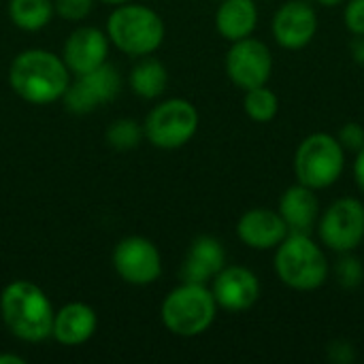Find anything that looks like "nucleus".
Returning a JSON list of instances; mask_svg holds the SVG:
<instances>
[{
    "instance_id": "obj_26",
    "label": "nucleus",
    "mask_w": 364,
    "mask_h": 364,
    "mask_svg": "<svg viewBox=\"0 0 364 364\" xmlns=\"http://www.w3.org/2000/svg\"><path fill=\"white\" fill-rule=\"evenodd\" d=\"M343 23L352 36H364V0H346Z\"/></svg>"
},
{
    "instance_id": "obj_9",
    "label": "nucleus",
    "mask_w": 364,
    "mask_h": 364,
    "mask_svg": "<svg viewBox=\"0 0 364 364\" xmlns=\"http://www.w3.org/2000/svg\"><path fill=\"white\" fill-rule=\"evenodd\" d=\"M224 68L232 85L239 90H252L267 85L273 75V53L271 47L256 38L254 34L230 43L224 60Z\"/></svg>"
},
{
    "instance_id": "obj_23",
    "label": "nucleus",
    "mask_w": 364,
    "mask_h": 364,
    "mask_svg": "<svg viewBox=\"0 0 364 364\" xmlns=\"http://www.w3.org/2000/svg\"><path fill=\"white\" fill-rule=\"evenodd\" d=\"M145 139V130L141 124H136L130 117H122L109 124L107 128V143L115 151H130L139 147V143Z\"/></svg>"
},
{
    "instance_id": "obj_31",
    "label": "nucleus",
    "mask_w": 364,
    "mask_h": 364,
    "mask_svg": "<svg viewBox=\"0 0 364 364\" xmlns=\"http://www.w3.org/2000/svg\"><path fill=\"white\" fill-rule=\"evenodd\" d=\"M0 364H26V358L17 354H0Z\"/></svg>"
},
{
    "instance_id": "obj_10",
    "label": "nucleus",
    "mask_w": 364,
    "mask_h": 364,
    "mask_svg": "<svg viewBox=\"0 0 364 364\" xmlns=\"http://www.w3.org/2000/svg\"><path fill=\"white\" fill-rule=\"evenodd\" d=\"M119 87H122V77L117 68L105 62L85 75H75V81L68 83L62 100L70 113L85 115L96 111L100 105L111 102L119 94Z\"/></svg>"
},
{
    "instance_id": "obj_13",
    "label": "nucleus",
    "mask_w": 364,
    "mask_h": 364,
    "mask_svg": "<svg viewBox=\"0 0 364 364\" xmlns=\"http://www.w3.org/2000/svg\"><path fill=\"white\" fill-rule=\"evenodd\" d=\"M211 292L220 309L228 314H241L258 303L262 286L252 269L241 264H226L211 279Z\"/></svg>"
},
{
    "instance_id": "obj_11",
    "label": "nucleus",
    "mask_w": 364,
    "mask_h": 364,
    "mask_svg": "<svg viewBox=\"0 0 364 364\" xmlns=\"http://www.w3.org/2000/svg\"><path fill=\"white\" fill-rule=\"evenodd\" d=\"M113 269L126 284L149 286L162 275V256L154 241L126 237L113 250Z\"/></svg>"
},
{
    "instance_id": "obj_24",
    "label": "nucleus",
    "mask_w": 364,
    "mask_h": 364,
    "mask_svg": "<svg viewBox=\"0 0 364 364\" xmlns=\"http://www.w3.org/2000/svg\"><path fill=\"white\" fill-rule=\"evenodd\" d=\"M335 277L343 288H358L364 279V267L360 258H356L354 252L339 254V260L335 264Z\"/></svg>"
},
{
    "instance_id": "obj_8",
    "label": "nucleus",
    "mask_w": 364,
    "mask_h": 364,
    "mask_svg": "<svg viewBox=\"0 0 364 364\" xmlns=\"http://www.w3.org/2000/svg\"><path fill=\"white\" fill-rule=\"evenodd\" d=\"M320 243L335 254L356 252L364 241V203L354 196L333 200L318 220Z\"/></svg>"
},
{
    "instance_id": "obj_2",
    "label": "nucleus",
    "mask_w": 364,
    "mask_h": 364,
    "mask_svg": "<svg viewBox=\"0 0 364 364\" xmlns=\"http://www.w3.org/2000/svg\"><path fill=\"white\" fill-rule=\"evenodd\" d=\"M0 316L13 337L41 343L51 337L55 309L36 284L15 279L0 294Z\"/></svg>"
},
{
    "instance_id": "obj_16",
    "label": "nucleus",
    "mask_w": 364,
    "mask_h": 364,
    "mask_svg": "<svg viewBox=\"0 0 364 364\" xmlns=\"http://www.w3.org/2000/svg\"><path fill=\"white\" fill-rule=\"evenodd\" d=\"M277 211L288 230L296 235H314L322 213L318 192L299 181L284 190L277 203Z\"/></svg>"
},
{
    "instance_id": "obj_4",
    "label": "nucleus",
    "mask_w": 364,
    "mask_h": 364,
    "mask_svg": "<svg viewBox=\"0 0 364 364\" xmlns=\"http://www.w3.org/2000/svg\"><path fill=\"white\" fill-rule=\"evenodd\" d=\"M218 309L215 296L207 284L183 282L162 301L160 318L168 333L192 339L213 326Z\"/></svg>"
},
{
    "instance_id": "obj_27",
    "label": "nucleus",
    "mask_w": 364,
    "mask_h": 364,
    "mask_svg": "<svg viewBox=\"0 0 364 364\" xmlns=\"http://www.w3.org/2000/svg\"><path fill=\"white\" fill-rule=\"evenodd\" d=\"M339 143L343 145L346 151H360L364 147V126L358 122H348L341 126V130L337 132Z\"/></svg>"
},
{
    "instance_id": "obj_25",
    "label": "nucleus",
    "mask_w": 364,
    "mask_h": 364,
    "mask_svg": "<svg viewBox=\"0 0 364 364\" xmlns=\"http://www.w3.org/2000/svg\"><path fill=\"white\" fill-rule=\"evenodd\" d=\"M53 6L60 17L68 21H81L92 13L94 0H53Z\"/></svg>"
},
{
    "instance_id": "obj_14",
    "label": "nucleus",
    "mask_w": 364,
    "mask_h": 364,
    "mask_svg": "<svg viewBox=\"0 0 364 364\" xmlns=\"http://www.w3.org/2000/svg\"><path fill=\"white\" fill-rule=\"evenodd\" d=\"M288 235L290 230L279 211L271 207L247 209L237 222L239 241L256 252H273Z\"/></svg>"
},
{
    "instance_id": "obj_20",
    "label": "nucleus",
    "mask_w": 364,
    "mask_h": 364,
    "mask_svg": "<svg viewBox=\"0 0 364 364\" xmlns=\"http://www.w3.org/2000/svg\"><path fill=\"white\" fill-rule=\"evenodd\" d=\"M128 83L132 92L145 100H154L162 96L168 87V70L166 66L149 55H143L130 70Z\"/></svg>"
},
{
    "instance_id": "obj_18",
    "label": "nucleus",
    "mask_w": 364,
    "mask_h": 364,
    "mask_svg": "<svg viewBox=\"0 0 364 364\" xmlns=\"http://www.w3.org/2000/svg\"><path fill=\"white\" fill-rule=\"evenodd\" d=\"M98 318L96 311L85 305V303H68L62 309L55 311L53 316V326H51V337L68 348L81 346L92 339L96 333Z\"/></svg>"
},
{
    "instance_id": "obj_3",
    "label": "nucleus",
    "mask_w": 364,
    "mask_h": 364,
    "mask_svg": "<svg viewBox=\"0 0 364 364\" xmlns=\"http://www.w3.org/2000/svg\"><path fill=\"white\" fill-rule=\"evenodd\" d=\"M273 252V271L290 290L314 292L331 277V262L324 245L311 235L290 232Z\"/></svg>"
},
{
    "instance_id": "obj_32",
    "label": "nucleus",
    "mask_w": 364,
    "mask_h": 364,
    "mask_svg": "<svg viewBox=\"0 0 364 364\" xmlns=\"http://www.w3.org/2000/svg\"><path fill=\"white\" fill-rule=\"evenodd\" d=\"M316 2H318L320 6H328V9H331V6H343V4H346V0H316Z\"/></svg>"
},
{
    "instance_id": "obj_5",
    "label": "nucleus",
    "mask_w": 364,
    "mask_h": 364,
    "mask_svg": "<svg viewBox=\"0 0 364 364\" xmlns=\"http://www.w3.org/2000/svg\"><path fill=\"white\" fill-rule=\"evenodd\" d=\"M164 34L166 28L162 17L145 4H117V9L107 19L109 41L132 58L151 55L162 45Z\"/></svg>"
},
{
    "instance_id": "obj_6",
    "label": "nucleus",
    "mask_w": 364,
    "mask_h": 364,
    "mask_svg": "<svg viewBox=\"0 0 364 364\" xmlns=\"http://www.w3.org/2000/svg\"><path fill=\"white\" fill-rule=\"evenodd\" d=\"M346 154L337 134L311 132L299 143L292 158L296 181L316 192L333 188L346 171Z\"/></svg>"
},
{
    "instance_id": "obj_15",
    "label": "nucleus",
    "mask_w": 364,
    "mask_h": 364,
    "mask_svg": "<svg viewBox=\"0 0 364 364\" xmlns=\"http://www.w3.org/2000/svg\"><path fill=\"white\" fill-rule=\"evenodd\" d=\"M109 36L100 28L79 26L73 30L64 43L62 60L73 75H85L107 62L109 55Z\"/></svg>"
},
{
    "instance_id": "obj_33",
    "label": "nucleus",
    "mask_w": 364,
    "mask_h": 364,
    "mask_svg": "<svg viewBox=\"0 0 364 364\" xmlns=\"http://www.w3.org/2000/svg\"><path fill=\"white\" fill-rule=\"evenodd\" d=\"M102 2H107V4H124V2H132V0H102Z\"/></svg>"
},
{
    "instance_id": "obj_7",
    "label": "nucleus",
    "mask_w": 364,
    "mask_h": 364,
    "mask_svg": "<svg viewBox=\"0 0 364 364\" xmlns=\"http://www.w3.org/2000/svg\"><path fill=\"white\" fill-rule=\"evenodd\" d=\"M200 124L198 109L186 98H168L154 107L143 124L145 139L160 149H179L192 141Z\"/></svg>"
},
{
    "instance_id": "obj_17",
    "label": "nucleus",
    "mask_w": 364,
    "mask_h": 364,
    "mask_svg": "<svg viewBox=\"0 0 364 364\" xmlns=\"http://www.w3.org/2000/svg\"><path fill=\"white\" fill-rule=\"evenodd\" d=\"M226 267V250L220 239L200 235L192 241L181 264V279L192 284H209Z\"/></svg>"
},
{
    "instance_id": "obj_22",
    "label": "nucleus",
    "mask_w": 364,
    "mask_h": 364,
    "mask_svg": "<svg viewBox=\"0 0 364 364\" xmlns=\"http://www.w3.org/2000/svg\"><path fill=\"white\" fill-rule=\"evenodd\" d=\"M243 111L256 124H269L279 113V98L269 85H258L245 90L243 96Z\"/></svg>"
},
{
    "instance_id": "obj_1",
    "label": "nucleus",
    "mask_w": 364,
    "mask_h": 364,
    "mask_svg": "<svg viewBox=\"0 0 364 364\" xmlns=\"http://www.w3.org/2000/svg\"><path fill=\"white\" fill-rule=\"evenodd\" d=\"M9 83L26 102L49 105L64 96L70 70L60 55L47 49H26L11 62Z\"/></svg>"
},
{
    "instance_id": "obj_12",
    "label": "nucleus",
    "mask_w": 364,
    "mask_h": 364,
    "mask_svg": "<svg viewBox=\"0 0 364 364\" xmlns=\"http://www.w3.org/2000/svg\"><path fill=\"white\" fill-rule=\"evenodd\" d=\"M318 28H320L318 11L307 0L284 2L271 19L273 41L288 51H301L309 47L318 34Z\"/></svg>"
},
{
    "instance_id": "obj_29",
    "label": "nucleus",
    "mask_w": 364,
    "mask_h": 364,
    "mask_svg": "<svg viewBox=\"0 0 364 364\" xmlns=\"http://www.w3.org/2000/svg\"><path fill=\"white\" fill-rule=\"evenodd\" d=\"M352 173H354V181L358 186V190L364 194V147L360 151H356L354 164H352Z\"/></svg>"
},
{
    "instance_id": "obj_21",
    "label": "nucleus",
    "mask_w": 364,
    "mask_h": 364,
    "mask_svg": "<svg viewBox=\"0 0 364 364\" xmlns=\"http://www.w3.org/2000/svg\"><path fill=\"white\" fill-rule=\"evenodd\" d=\"M53 13H55L53 0H11L9 2L11 21L26 32L43 30L51 21Z\"/></svg>"
},
{
    "instance_id": "obj_30",
    "label": "nucleus",
    "mask_w": 364,
    "mask_h": 364,
    "mask_svg": "<svg viewBox=\"0 0 364 364\" xmlns=\"http://www.w3.org/2000/svg\"><path fill=\"white\" fill-rule=\"evenodd\" d=\"M350 53L356 64L364 66V36H354V41L350 45Z\"/></svg>"
},
{
    "instance_id": "obj_19",
    "label": "nucleus",
    "mask_w": 364,
    "mask_h": 364,
    "mask_svg": "<svg viewBox=\"0 0 364 364\" xmlns=\"http://www.w3.org/2000/svg\"><path fill=\"white\" fill-rule=\"evenodd\" d=\"M258 26L256 0H220L215 11V30L222 38L235 43L254 34Z\"/></svg>"
},
{
    "instance_id": "obj_28",
    "label": "nucleus",
    "mask_w": 364,
    "mask_h": 364,
    "mask_svg": "<svg viewBox=\"0 0 364 364\" xmlns=\"http://www.w3.org/2000/svg\"><path fill=\"white\" fill-rule=\"evenodd\" d=\"M328 358L337 364H350L354 363L356 354H354V346L348 341H333L328 346Z\"/></svg>"
}]
</instances>
